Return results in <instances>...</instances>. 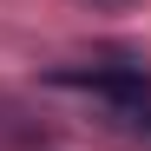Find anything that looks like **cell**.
<instances>
[{
    "instance_id": "obj_1",
    "label": "cell",
    "mask_w": 151,
    "mask_h": 151,
    "mask_svg": "<svg viewBox=\"0 0 151 151\" xmlns=\"http://www.w3.org/2000/svg\"><path fill=\"white\" fill-rule=\"evenodd\" d=\"M53 86H79L99 92L118 118H151V66L138 59H99V66H59Z\"/></svg>"
},
{
    "instance_id": "obj_2",
    "label": "cell",
    "mask_w": 151,
    "mask_h": 151,
    "mask_svg": "<svg viewBox=\"0 0 151 151\" xmlns=\"http://www.w3.org/2000/svg\"><path fill=\"white\" fill-rule=\"evenodd\" d=\"M92 7H125V0H92Z\"/></svg>"
}]
</instances>
